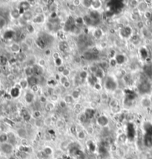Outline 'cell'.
I'll return each mask as SVG.
<instances>
[{
    "instance_id": "obj_58",
    "label": "cell",
    "mask_w": 152,
    "mask_h": 159,
    "mask_svg": "<svg viewBox=\"0 0 152 159\" xmlns=\"http://www.w3.org/2000/svg\"><path fill=\"white\" fill-rule=\"evenodd\" d=\"M0 159H5V158H0Z\"/></svg>"
},
{
    "instance_id": "obj_50",
    "label": "cell",
    "mask_w": 152,
    "mask_h": 159,
    "mask_svg": "<svg viewBox=\"0 0 152 159\" xmlns=\"http://www.w3.org/2000/svg\"><path fill=\"white\" fill-rule=\"evenodd\" d=\"M51 18L53 19H55L57 18V14H56V12H52L51 14Z\"/></svg>"
},
{
    "instance_id": "obj_25",
    "label": "cell",
    "mask_w": 152,
    "mask_h": 159,
    "mask_svg": "<svg viewBox=\"0 0 152 159\" xmlns=\"http://www.w3.org/2000/svg\"><path fill=\"white\" fill-rule=\"evenodd\" d=\"M54 108V104L51 103H48L45 104V109L47 111H51L53 110V109Z\"/></svg>"
},
{
    "instance_id": "obj_21",
    "label": "cell",
    "mask_w": 152,
    "mask_h": 159,
    "mask_svg": "<svg viewBox=\"0 0 152 159\" xmlns=\"http://www.w3.org/2000/svg\"><path fill=\"white\" fill-rule=\"evenodd\" d=\"M64 100L66 102L67 104L68 103H71L73 102V100H74V98H73V97L71 96V95H67V96L65 97Z\"/></svg>"
},
{
    "instance_id": "obj_1",
    "label": "cell",
    "mask_w": 152,
    "mask_h": 159,
    "mask_svg": "<svg viewBox=\"0 0 152 159\" xmlns=\"http://www.w3.org/2000/svg\"><path fill=\"white\" fill-rule=\"evenodd\" d=\"M1 150L7 155L11 154L14 151V146L13 145L10 143H2L1 145Z\"/></svg>"
},
{
    "instance_id": "obj_16",
    "label": "cell",
    "mask_w": 152,
    "mask_h": 159,
    "mask_svg": "<svg viewBox=\"0 0 152 159\" xmlns=\"http://www.w3.org/2000/svg\"><path fill=\"white\" fill-rule=\"evenodd\" d=\"M116 61V63L117 64H122L125 61V57L123 55L119 54V55H116V58H115Z\"/></svg>"
},
{
    "instance_id": "obj_12",
    "label": "cell",
    "mask_w": 152,
    "mask_h": 159,
    "mask_svg": "<svg viewBox=\"0 0 152 159\" xmlns=\"http://www.w3.org/2000/svg\"><path fill=\"white\" fill-rule=\"evenodd\" d=\"M104 76H105V72H104L102 68H98L97 70V71L94 73V77L98 78V79L102 78V77H104Z\"/></svg>"
},
{
    "instance_id": "obj_11",
    "label": "cell",
    "mask_w": 152,
    "mask_h": 159,
    "mask_svg": "<svg viewBox=\"0 0 152 159\" xmlns=\"http://www.w3.org/2000/svg\"><path fill=\"white\" fill-rule=\"evenodd\" d=\"M10 50L12 51L14 53H20L21 51V46L19 45L17 43H14L12 45L10 46Z\"/></svg>"
},
{
    "instance_id": "obj_43",
    "label": "cell",
    "mask_w": 152,
    "mask_h": 159,
    "mask_svg": "<svg viewBox=\"0 0 152 159\" xmlns=\"http://www.w3.org/2000/svg\"><path fill=\"white\" fill-rule=\"evenodd\" d=\"M67 81H68V80L67 79V77H61L60 78V82H61V83L62 84V85H64V83H66Z\"/></svg>"
},
{
    "instance_id": "obj_36",
    "label": "cell",
    "mask_w": 152,
    "mask_h": 159,
    "mask_svg": "<svg viewBox=\"0 0 152 159\" xmlns=\"http://www.w3.org/2000/svg\"><path fill=\"white\" fill-rule=\"evenodd\" d=\"M42 125H43V121H42V120H40V119H38V120H36V126H37L40 127V126H42Z\"/></svg>"
},
{
    "instance_id": "obj_31",
    "label": "cell",
    "mask_w": 152,
    "mask_h": 159,
    "mask_svg": "<svg viewBox=\"0 0 152 159\" xmlns=\"http://www.w3.org/2000/svg\"><path fill=\"white\" fill-rule=\"evenodd\" d=\"M142 104H143V106H145V107H147V106H149L150 105H151V101L148 100V99H144L143 101H142Z\"/></svg>"
},
{
    "instance_id": "obj_45",
    "label": "cell",
    "mask_w": 152,
    "mask_h": 159,
    "mask_svg": "<svg viewBox=\"0 0 152 159\" xmlns=\"http://www.w3.org/2000/svg\"><path fill=\"white\" fill-rule=\"evenodd\" d=\"M66 105H67V103H66V102L63 100H61L60 102V107L61 108H65V106H66Z\"/></svg>"
},
{
    "instance_id": "obj_23",
    "label": "cell",
    "mask_w": 152,
    "mask_h": 159,
    "mask_svg": "<svg viewBox=\"0 0 152 159\" xmlns=\"http://www.w3.org/2000/svg\"><path fill=\"white\" fill-rule=\"evenodd\" d=\"M75 22L76 25H81L84 24V19H83V17H78L76 19H75Z\"/></svg>"
},
{
    "instance_id": "obj_3",
    "label": "cell",
    "mask_w": 152,
    "mask_h": 159,
    "mask_svg": "<svg viewBox=\"0 0 152 159\" xmlns=\"http://www.w3.org/2000/svg\"><path fill=\"white\" fill-rule=\"evenodd\" d=\"M97 124L100 126H106L108 124V119L106 116L102 115L100 117H98L97 119Z\"/></svg>"
},
{
    "instance_id": "obj_9",
    "label": "cell",
    "mask_w": 152,
    "mask_h": 159,
    "mask_svg": "<svg viewBox=\"0 0 152 159\" xmlns=\"http://www.w3.org/2000/svg\"><path fill=\"white\" fill-rule=\"evenodd\" d=\"M45 21V17L43 16V14H39V15H37L33 19V22L34 23H42Z\"/></svg>"
},
{
    "instance_id": "obj_40",
    "label": "cell",
    "mask_w": 152,
    "mask_h": 159,
    "mask_svg": "<svg viewBox=\"0 0 152 159\" xmlns=\"http://www.w3.org/2000/svg\"><path fill=\"white\" fill-rule=\"evenodd\" d=\"M51 100H53V101H56L57 100H58V96L56 95V94H51Z\"/></svg>"
},
{
    "instance_id": "obj_24",
    "label": "cell",
    "mask_w": 152,
    "mask_h": 159,
    "mask_svg": "<svg viewBox=\"0 0 152 159\" xmlns=\"http://www.w3.org/2000/svg\"><path fill=\"white\" fill-rule=\"evenodd\" d=\"M19 84H20V86L22 88H23V89H25L28 85V83L27 80H21Z\"/></svg>"
},
{
    "instance_id": "obj_35",
    "label": "cell",
    "mask_w": 152,
    "mask_h": 159,
    "mask_svg": "<svg viewBox=\"0 0 152 159\" xmlns=\"http://www.w3.org/2000/svg\"><path fill=\"white\" fill-rule=\"evenodd\" d=\"M80 77L82 78H83V79H85L88 77V73L85 71H82L80 73Z\"/></svg>"
},
{
    "instance_id": "obj_47",
    "label": "cell",
    "mask_w": 152,
    "mask_h": 159,
    "mask_svg": "<svg viewBox=\"0 0 152 159\" xmlns=\"http://www.w3.org/2000/svg\"><path fill=\"white\" fill-rule=\"evenodd\" d=\"M53 58L54 59H58V58H60V54L58 53V52H54V53H53Z\"/></svg>"
},
{
    "instance_id": "obj_28",
    "label": "cell",
    "mask_w": 152,
    "mask_h": 159,
    "mask_svg": "<svg viewBox=\"0 0 152 159\" xmlns=\"http://www.w3.org/2000/svg\"><path fill=\"white\" fill-rule=\"evenodd\" d=\"M27 31L29 33H33L35 31V28L32 25H27Z\"/></svg>"
},
{
    "instance_id": "obj_6",
    "label": "cell",
    "mask_w": 152,
    "mask_h": 159,
    "mask_svg": "<svg viewBox=\"0 0 152 159\" xmlns=\"http://www.w3.org/2000/svg\"><path fill=\"white\" fill-rule=\"evenodd\" d=\"M17 134L19 138H21L22 139L23 138H26L27 137V130L24 128H20L17 130Z\"/></svg>"
},
{
    "instance_id": "obj_15",
    "label": "cell",
    "mask_w": 152,
    "mask_h": 159,
    "mask_svg": "<svg viewBox=\"0 0 152 159\" xmlns=\"http://www.w3.org/2000/svg\"><path fill=\"white\" fill-rule=\"evenodd\" d=\"M25 74L28 77H31V76H34V70L33 67H27L25 69Z\"/></svg>"
},
{
    "instance_id": "obj_57",
    "label": "cell",
    "mask_w": 152,
    "mask_h": 159,
    "mask_svg": "<svg viewBox=\"0 0 152 159\" xmlns=\"http://www.w3.org/2000/svg\"><path fill=\"white\" fill-rule=\"evenodd\" d=\"M125 159H134L133 158H131V157H128L127 158H125Z\"/></svg>"
},
{
    "instance_id": "obj_37",
    "label": "cell",
    "mask_w": 152,
    "mask_h": 159,
    "mask_svg": "<svg viewBox=\"0 0 152 159\" xmlns=\"http://www.w3.org/2000/svg\"><path fill=\"white\" fill-rule=\"evenodd\" d=\"M62 75H63L64 77H67V76H68V75H70V70L68 69V68H65V69L64 70V71L62 73Z\"/></svg>"
},
{
    "instance_id": "obj_49",
    "label": "cell",
    "mask_w": 152,
    "mask_h": 159,
    "mask_svg": "<svg viewBox=\"0 0 152 159\" xmlns=\"http://www.w3.org/2000/svg\"><path fill=\"white\" fill-rule=\"evenodd\" d=\"M51 54H52V52H51V51L50 49H46L45 51V54L46 56H48V57L51 56Z\"/></svg>"
},
{
    "instance_id": "obj_27",
    "label": "cell",
    "mask_w": 152,
    "mask_h": 159,
    "mask_svg": "<svg viewBox=\"0 0 152 159\" xmlns=\"http://www.w3.org/2000/svg\"><path fill=\"white\" fill-rule=\"evenodd\" d=\"M54 62H55V64L57 67H60V66H62V60L61 58H58L56 59H54Z\"/></svg>"
},
{
    "instance_id": "obj_41",
    "label": "cell",
    "mask_w": 152,
    "mask_h": 159,
    "mask_svg": "<svg viewBox=\"0 0 152 159\" xmlns=\"http://www.w3.org/2000/svg\"><path fill=\"white\" fill-rule=\"evenodd\" d=\"M73 4L76 7H77V6H79V5H80L82 4V1H79V0H74V1H73Z\"/></svg>"
},
{
    "instance_id": "obj_54",
    "label": "cell",
    "mask_w": 152,
    "mask_h": 159,
    "mask_svg": "<svg viewBox=\"0 0 152 159\" xmlns=\"http://www.w3.org/2000/svg\"><path fill=\"white\" fill-rule=\"evenodd\" d=\"M116 64V59H111V66H115Z\"/></svg>"
},
{
    "instance_id": "obj_56",
    "label": "cell",
    "mask_w": 152,
    "mask_h": 159,
    "mask_svg": "<svg viewBox=\"0 0 152 159\" xmlns=\"http://www.w3.org/2000/svg\"><path fill=\"white\" fill-rule=\"evenodd\" d=\"M75 61L77 63H80V61H81V59H80V57H76V59H75Z\"/></svg>"
},
{
    "instance_id": "obj_5",
    "label": "cell",
    "mask_w": 152,
    "mask_h": 159,
    "mask_svg": "<svg viewBox=\"0 0 152 159\" xmlns=\"http://www.w3.org/2000/svg\"><path fill=\"white\" fill-rule=\"evenodd\" d=\"M33 70H34V76H41L42 75V72H43V69L42 67L39 66V65H36L34 66L33 67Z\"/></svg>"
},
{
    "instance_id": "obj_34",
    "label": "cell",
    "mask_w": 152,
    "mask_h": 159,
    "mask_svg": "<svg viewBox=\"0 0 152 159\" xmlns=\"http://www.w3.org/2000/svg\"><path fill=\"white\" fill-rule=\"evenodd\" d=\"M28 48H29V46L25 42H24V43H22V45L21 46V49L22 50V51H25Z\"/></svg>"
},
{
    "instance_id": "obj_46",
    "label": "cell",
    "mask_w": 152,
    "mask_h": 159,
    "mask_svg": "<svg viewBox=\"0 0 152 159\" xmlns=\"http://www.w3.org/2000/svg\"><path fill=\"white\" fill-rule=\"evenodd\" d=\"M79 93L78 92H76V91H75V92H73V94H72V97H73V98L74 99H75V98H76V97H79Z\"/></svg>"
},
{
    "instance_id": "obj_32",
    "label": "cell",
    "mask_w": 152,
    "mask_h": 159,
    "mask_svg": "<svg viewBox=\"0 0 152 159\" xmlns=\"http://www.w3.org/2000/svg\"><path fill=\"white\" fill-rule=\"evenodd\" d=\"M17 59H19V60H20V61H22V60H24V59H25V54L23 53V52H20V53H19L18 54H17Z\"/></svg>"
},
{
    "instance_id": "obj_44",
    "label": "cell",
    "mask_w": 152,
    "mask_h": 159,
    "mask_svg": "<svg viewBox=\"0 0 152 159\" xmlns=\"http://www.w3.org/2000/svg\"><path fill=\"white\" fill-rule=\"evenodd\" d=\"M56 125H57L58 127L61 128V127H62V126H64V123H63L62 120H58L57 123H56Z\"/></svg>"
},
{
    "instance_id": "obj_13",
    "label": "cell",
    "mask_w": 152,
    "mask_h": 159,
    "mask_svg": "<svg viewBox=\"0 0 152 159\" xmlns=\"http://www.w3.org/2000/svg\"><path fill=\"white\" fill-rule=\"evenodd\" d=\"M30 3L29 2H23L20 4V10H23V11H28L30 8Z\"/></svg>"
},
{
    "instance_id": "obj_53",
    "label": "cell",
    "mask_w": 152,
    "mask_h": 159,
    "mask_svg": "<svg viewBox=\"0 0 152 159\" xmlns=\"http://www.w3.org/2000/svg\"><path fill=\"white\" fill-rule=\"evenodd\" d=\"M64 87L65 88H69L70 86H71V83H70L69 81H67L66 83H64Z\"/></svg>"
},
{
    "instance_id": "obj_30",
    "label": "cell",
    "mask_w": 152,
    "mask_h": 159,
    "mask_svg": "<svg viewBox=\"0 0 152 159\" xmlns=\"http://www.w3.org/2000/svg\"><path fill=\"white\" fill-rule=\"evenodd\" d=\"M52 152H53V151H52L51 148H50V147H46V148L44 150V153H45V155H51Z\"/></svg>"
},
{
    "instance_id": "obj_39",
    "label": "cell",
    "mask_w": 152,
    "mask_h": 159,
    "mask_svg": "<svg viewBox=\"0 0 152 159\" xmlns=\"http://www.w3.org/2000/svg\"><path fill=\"white\" fill-rule=\"evenodd\" d=\"M94 89H97V90H100V89H102L101 85H100L99 83H94Z\"/></svg>"
},
{
    "instance_id": "obj_29",
    "label": "cell",
    "mask_w": 152,
    "mask_h": 159,
    "mask_svg": "<svg viewBox=\"0 0 152 159\" xmlns=\"http://www.w3.org/2000/svg\"><path fill=\"white\" fill-rule=\"evenodd\" d=\"M33 117L34 118H36L37 120L39 119L40 117H41V113H40V112H39V111H35V112L33 113Z\"/></svg>"
},
{
    "instance_id": "obj_48",
    "label": "cell",
    "mask_w": 152,
    "mask_h": 159,
    "mask_svg": "<svg viewBox=\"0 0 152 159\" xmlns=\"http://www.w3.org/2000/svg\"><path fill=\"white\" fill-rule=\"evenodd\" d=\"M31 90H32L33 92L35 93V92H37L39 90V88H38L37 85H33V86H31Z\"/></svg>"
},
{
    "instance_id": "obj_20",
    "label": "cell",
    "mask_w": 152,
    "mask_h": 159,
    "mask_svg": "<svg viewBox=\"0 0 152 159\" xmlns=\"http://www.w3.org/2000/svg\"><path fill=\"white\" fill-rule=\"evenodd\" d=\"M138 8H139V9L140 10L145 11V10L147 9V8H148V5H147V4H146L145 2H141L140 4H139V5H138Z\"/></svg>"
},
{
    "instance_id": "obj_38",
    "label": "cell",
    "mask_w": 152,
    "mask_h": 159,
    "mask_svg": "<svg viewBox=\"0 0 152 159\" xmlns=\"http://www.w3.org/2000/svg\"><path fill=\"white\" fill-rule=\"evenodd\" d=\"M39 66H41V67H44L45 66V60L44 59H39V64H38Z\"/></svg>"
},
{
    "instance_id": "obj_7",
    "label": "cell",
    "mask_w": 152,
    "mask_h": 159,
    "mask_svg": "<svg viewBox=\"0 0 152 159\" xmlns=\"http://www.w3.org/2000/svg\"><path fill=\"white\" fill-rule=\"evenodd\" d=\"M22 15V18L24 19V20H25L26 22L30 20V19L33 18V14H32V12H31V11H29V10L24 12V13H23Z\"/></svg>"
},
{
    "instance_id": "obj_18",
    "label": "cell",
    "mask_w": 152,
    "mask_h": 159,
    "mask_svg": "<svg viewBox=\"0 0 152 159\" xmlns=\"http://www.w3.org/2000/svg\"><path fill=\"white\" fill-rule=\"evenodd\" d=\"M11 16H12V17L13 18H14V19H17V18H19V17H20V15L22 14H21V12L19 10H13L12 11H11Z\"/></svg>"
},
{
    "instance_id": "obj_55",
    "label": "cell",
    "mask_w": 152,
    "mask_h": 159,
    "mask_svg": "<svg viewBox=\"0 0 152 159\" xmlns=\"http://www.w3.org/2000/svg\"><path fill=\"white\" fill-rule=\"evenodd\" d=\"M137 27H138L139 28H143V23L142 22H139L137 23Z\"/></svg>"
},
{
    "instance_id": "obj_26",
    "label": "cell",
    "mask_w": 152,
    "mask_h": 159,
    "mask_svg": "<svg viewBox=\"0 0 152 159\" xmlns=\"http://www.w3.org/2000/svg\"><path fill=\"white\" fill-rule=\"evenodd\" d=\"M85 136H86V134H85V132L84 131H80V132H79L78 133H77V137L79 138V139H85Z\"/></svg>"
},
{
    "instance_id": "obj_22",
    "label": "cell",
    "mask_w": 152,
    "mask_h": 159,
    "mask_svg": "<svg viewBox=\"0 0 152 159\" xmlns=\"http://www.w3.org/2000/svg\"><path fill=\"white\" fill-rule=\"evenodd\" d=\"M82 4L83 5L87 8L91 7V4H92V1H88V0H84V1H82Z\"/></svg>"
},
{
    "instance_id": "obj_17",
    "label": "cell",
    "mask_w": 152,
    "mask_h": 159,
    "mask_svg": "<svg viewBox=\"0 0 152 159\" xmlns=\"http://www.w3.org/2000/svg\"><path fill=\"white\" fill-rule=\"evenodd\" d=\"M8 141V134L2 133L0 134V143H7Z\"/></svg>"
},
{
    "instance_id": "obj_14",
    "label": "cell",
    "mask_w": 152,
    "mask_h": 159,
    "mask_svg": "<svg viewBox=\"0 0 152 159\" xmlns=\"http://www.w3.org/2000/svg\"><path fill=\"white\" fill-rule=\"evenodd\" d=\"M33 99H34V95L33 93L31 92H28L26 96H25V100L27 101V103H30L33 101Z\"/></svg>"
},
{
    "instance_id": "obj_2",
    "label": "cell",
    "mask_w": 152,
    "mask_h": 159,
    "mask_svg": "<svg viewBox=\"0 0 152 159\" xmlns=\"http://www.w3.org/2000/svg\"><path fill=\"white\" fill-rule=\"evenodd\" d=\"M106 88L108 89L110 91L115 90L116 89V82L113 79L108 77L106 80Z\"/></svg>"
},
{
    "instance_id": "obj_52",
    "label": "cell",
    "mask_w": 152,
    "mask_h": 159,
    "mask_svg": "<svg viewBox=\"0 0 152 159\" xmlns=\"http://www.w3.org/2000/svg\"><path fill=\"white\" fill-rule=\"evenodd\" d=\"M145 17H146L147 19H150V18L151 17V14L150 13L149 11H145Z\"/></svg>"
},
{
    "instance_id": "obj_19",
    "label": "cell",
    "mask_w": 152,
    "mask_h": 159,
    "mask_svg": "<svg viewBox=\"0 0 152 159\" xmlns=\"http://www.w3.org/2000/svg\"><path fill=\"white\" fill-rule=\"evenodd\" d=\"M8 141H10L9 143L12 144V142L13 141H15L16 140V137L14 135V134L12 133V132H10L8 134Z\"/></svg>"
},
{
    "instance_id": "obj_33",
    "label": "cell",
    "mask_w": 152,
    "mask_h": 159,
    "mask_svg": "<svg viewBox=\"0 0 152 159\" xmlns=\"http://www.w3.org/2000/svg\"><path fill=\"white\" fill-rule=\"evenodd\" d=\"M39 101H40L41 103H45V104H46V102H47V97H46L45 96H44V95L41 96V97H39Z\"/></svg>"
},
{
    "instance_id": "obj_10",
    "label": "cell",
    "mask_w": 152,
    "mask_h": 159,
    "mask_svg": "<svg viewBox=\"0 0 152 159\" xmlns=\"http://www.w3.org/2000/svg\"><path fill=\"white\" fill-rule=\"evenodd\" d=\"M102 6V2L98 1V0H95V1H92L91 7L93 8V10H97L99 9Z\"/></svg>"
},
{
    "instance_id": "obj_42",
    "label": "cell",
    "mask_w": 152,
    "mask_h": 159,
    "mask_svg": "<svg viewBox=\"0 0 152 159\" xmlns=\"http://www.w3.org/2000/svg\"><path fill=\"white\" fill-rule=\"evenodd\" d=\"M69 9L71 11H75L76 10V7L74 5V4H71L69 5Z\"/></svg>"
},
{
    "instance_id": "obj_4",
    "label": "cell",
    "mask_w": 152,
    "mask_h": 159,
    "mask_svg": "<svg viewBox=\"0 0 152 159\" xmlns=\"http://www.w3.org/2000/svg\"><path fill=\"white\" fill-rule=\"evenodd\" d=\"M27 80H28V85H30V86H33V85H37V84L39 83V80H38L37 77H36V76L29 77Z\"/></svg>"
},
{
    "instance_id": "obj_8",
    "label": "cell",
    "mask_w": 152,
    "mask_h": 159,
    "mask_svg": "<svg viewBox=\"0 0 152 159\" xmlns=\"http://www.w3.org/2000/svg\"><path fill=\"white\" fill-rule=\"evenodd\" d=\"M139 89L141 92H147L150 89V85L147 83H143L139 86Z\"/></svg>"
},
{
    "instance_id": "obj_51",
    "label": "cell",
    "mask_w": 152,
    "mask_h": 159,
    "mask_svg": "<svg viewBox=\"0 0 152 159\" xmlns=\"http://www.w3.org/2000/svg\"><path fill=\"white\" fill-rule=\"evenodd\" d=\"M65 69V67H64L63 66H60V67H58V69H57V70H58V71H59V72L62 73Z\"/></svg>"
}]
</instances>
